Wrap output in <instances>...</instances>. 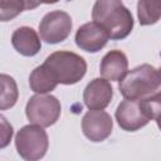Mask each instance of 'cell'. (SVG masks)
<instances>
[{
  "label": "cell",
  "mask_w": 161,
  "mask_h": 161,
  "mask_svg": "<svg viewBox=\"0 0 161 161\" xmlns=\"http://www.w3.org/2000/svg\"><path fill=\"white\" fill-rule=\"evenodd\" d=\"M93 23L98 24L112 40L127 38L133 29V16L131 11L118 0L96 1L92 9Z\"/></svg>",
  "instance_id": "6da1fadb"
},
{
  "label": "cell",
  "mask_w": 161,
  "mask_h": 161,
  "mask_svg": "<svg viewBox=\"0 0 161 161\" xmlns=\"http://www.w3.org/2000/svg\"><path fill=\"white\" fill-rule=\"evenodd\" d=\"M161 74L160 70L151 64H141L118 80V89L125 99L142 101L160 94Z\"/></svg>",
  "instance_id": "7a4b0ae2"
},
{
  "label": "cell",
  "mask_w": 161,
  "mask_h": 161,
  "mask_svg": "<svg viewBox=\"0 0 161 161\" xmlns=\"http://www.w3.org/2000/svg\"><path fill=\"white\" fill-rule=\"evenodd\" d=\"M161 94L142 101H122L116 109L118 126L127 132H135L145 127L151 119L157 121L161 111Z\"/></svg>",
  "instance_id": "3957f363"
},
{
  "label": "cell",
  "mask_w": 161,
  "mask_h": 161,
  "mask_svg": "<svg viewBox=\"0 0 161 161\" xmlns=\"http://www.w3.org/2000/svg\"><path fill=\"white\" fill-rule=\"evenodd\" d=\"M43 65L50 73L57 84H75L86 75L87 72V63L84 58L68 50L52 53L47 57Z\"/></svg>",
  "instance_id": "277c9868"
},
{
  "label": "cell",
  "mask_w": 161,
  "mask_h": 161,
  "mask_svg": "<svg viewBox=\"0 0 161 161\" xmlns=\"http://www.w3.org/2000/svg\"><path fill=\"white\" fill-rule=\"evenodd\" d=\"M15 147L19 156L25 161H39L49 147V138L43 127L26 125L15 135Z\"/></svg>",
  "instance_id": "5b68a950"
},
{
  "label": "cell",
  "mask_w": 161,
  "mask_h": 161,
  "mask_svg": "<svg viewBox=\"0 0 161 161\" xmlns=\"http://www.w3.org/2000/svg\"><path fill=\"white\" fill-rule=\"evenodd\" d=\"M60 112V102L52 94H35L29 98L25 106V114L29 122L43 128L53 126L59 119Z\"/></svg>",
  "instance_id": "8992f818"
},
{
  "label": "cell",
  "mask_w": 161,
  "mask_h": 161,
  "mask_svg": "<svg viewBox=\"0 0 161 161\" xmlns=\"http://www.w3.org/2000/svg\"><path fill=\"white\" fill-rule=\"evenodd\" d=\"M72 26V18L68 13L63 10H53L47 13L40 20L39 34L45 43L58 44L69 36Z\"/></svg>",
  "instance_id": "52a82bcc"
},
{
  "label": "cell",
  "mask_w": 161,
  "mask_h": 161,
  "mask_svg": "<svg viewBox=\"0 0 161 161\" xmlns=\"http://www.w3.org/2000/svg\"><path fill=\"white\" fill-rule=\"evenodd\" d=\"M113 130L112 117L104 111L89 109L82 118L83 135L92 142H102L108 138Z\"/></svg>",
  "instance_id": "ba28073f"
},
{
  "label": "cell",
  "mask_w": 161,
  "mask_h": 161,
  "mask_svg": "<svg viewBox=\"0 0 161 161\" xmlns=\"http://www.w3.org/2000/svg\"><path fill=\"white\" fill-rule=\"evenodd\" d=\"M107 33L96 23L89 21L78 28L74 40L79 49L87 53H97L103 49L108 42Z\"/></svg>",
  "instance_id": "9c48e42d"
},
{
  "label": "cell",
  "mask_w": 161,
  "mask_h": 161,
  "mask_svg": "<svg viewBox=\"0 0 161 161\" xmlns=\"http://www.w3.org/2000/svg\"><path fill=\"white\" fill-rule=\"evenodd\" d=\"M113 88L111 83L103 78L92 79L84 88L83 101L87 108L92 111H103L112 101Z\"/></svg>",
  "instance_id": "30bf717a"
},
{
  "label": "cell",
  "mask_w": 161,
  "mask_h": 161,
  "mask_svg": "<svg viewBox=\"0 0 161 161\" xmlns=\"http://www.w3.org/2000/svg\"><path fill=\"white\" fill-rule=\"evenodd\" d=\"M128 69V59L121 50H109L101 60L99 73L106 80L118 82Z\"/></svg>",
  "instance_id": "8fae6325"
},
{
  "label": "cell",
  "mask_w": 161,
  "mask_h": 161,
  "mask_svg": "<svg viewBox=\"0 0 161 161\" xmlns=\"http://www.w3.org/2000/svg\"><path fill=\"white\" fill-rule=\"evenodd\" d=\"M14 49L24 57H34L42 48V42L38 33L30 26H20L11 35Z\"/></svg>",
  "instance_id": "7c38bea8"
},
{
  "label": "cell",
  "mask_w": 161,
  "mask_h": 161,
  "mask_svg": "<svg viewBox=\"0 0 161 161\" xmlns=\"http://www.w3.org/2000/svg\"><path fill=\"white\" fill-rule=\"evenodd\" d=\"M29 86L30 89L36 94H47L57 88V82L53 79L47 68L42 64L33 69L29 75Z\"/></svg>",
  "instance_id": "4fadbf2b"
},
{
  "label": "cell",
  "mask_w": 161,
  "mask_h": 161,
  "mask_svg": "<svg viewBox=\"0 0 161 161\" xmlns=\"http://www.w3.org/2000/svg\"><path fill=\"white\" fill-rule=\"evenodd\" d=\"M19 98V89L15 79L9 74H0V111L10 109Z\"/></svg>",
  "instance_id": "5bb4252c"
},
{
  "label": "cell",
  "mask_w": 161,
  "mask_h": 161,
  "mask_svg": "<svg viewBox=\"0 0 161 161\" xmlns=\"http://www.w3.org/2000/svg\"><path fill=\"white\" fill-rule=\"evenodd\" d=\"M39 6V3L26 0H0V21H10L24 10Z\"/></svg>",
  "instance_id": "9a60e30c"
},
{
  "label": "cell",
  "mask_w": 161,
  "mask_h": 161,
  "mask_svg": "<svg viewBox=\"0 0 161 161\" xmlns=\"http://www.w3.org/2000/svg\"><path fill=\"white\" fill-rule=\"evenodd\" d=\"M161 15V4L141 0L137 3V16L141 25H151L158 21Z\"/></svg>",
  "instance_id": "2e32d148"
},
{
  "label": "cell",
  "mask_w": 161,
  "mask_h": 161,
  "mask_svg": "<svg viewBox=\"0 0 161 161\" xmlns=\"http://www.w3.org/2000/svg\"><path fill=\"white\" fill-rule=\"evenodd\" d=\"M14 135V128L5 116L0 114V148H5Z\"/></svg>",
  "instance_id": "e0dca14e"
}]
</instances>
